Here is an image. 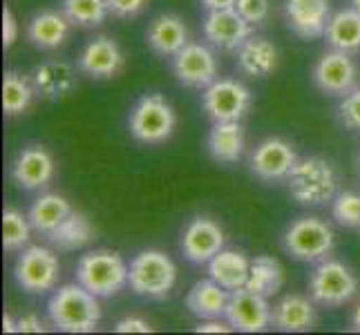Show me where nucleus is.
<instances>
[{"label":"nucleus","instance_id":"1","mask_svg":"<svg viewBox=\"0 0 360 335\" xmlns=\"http://www.w3.org/2000/svg\"><path fill=\"white\" fill-rule=\"evenodd\" d=\"M101 297H96L79 282L65 284L47 300V320L63 333H92L101 324Z\"/></svg>","mask_w":360,"mask_h":335},{"label":"nucleus","instance_id":"2","mask_svg":"<svg viewBox=\"0 0 360 335\" xmlns=\"http://www.w3.org/2000/svg\"><path fill=\"white\" fill-rule=\"evenodd\" d=\"M287 185L293 199L307 208H320L336 199L338 195V175L333 166L322 157H302L297 159Z\"/></svg>","mask_w":360,"mask_h":335},{"label":"nucleus","instance_id":"3","mask_svg":"<svg viewBox=\"0 0 360 335\" xmlns=\"http://www.w3.org/2000/svg\"><path fill=\"white\" fill-rule=\"evenodd\" d=\"M177 284V266L164 251L148 248L130 259L128 287L146 300H166Z\"/></svg>","mask_w":360,"mask_h":335},{"label":"nucleus","instance_id":"4","mask_svg":"<svg viewBox=\"0 0 360 335\" xmlns=\"http://www.w3.org/2000/svg\"><path fill=\"white\" fill-rule=\"evenodd\" d=\"M130 264L115 251H90L77 262V282L101 300L119 295L128 287Z\"/></svg>","mask_w":360,"mask_h":335},{"label":"nucleus","instance_id":"5","mask_svg":"<svg viewBox=\"0 0 360 335\" xmlns=\"http://www.w3.org/2000/svg\"><path fill=\"white\" fill-rule=\"evenodd\" d=\"M177 128V114L164 96L153 92L143 94L130 110L128 130L134 141L143 145L166 143Z\"/></svg>","mask_w":360,"mask_h":335},{"label":"nucleus","instance_id":"6","mask_svg":"<svg viewBox=\"0 0 360 335\" xmlns=\"http://www.w3.org/2000/svg\"><path fill=\"white\" fill-rule=\"evenodd\" d=\"M282 246L297 262L318 264L331 255L336 235L327 221L318 217H297L284 230Z\"/></svg>","mask_w":360,"mask_h":335},{"label":"nucleus","instance_id":"7","mask_svg":"<svg viewBox=\"0 0 360 335\" xmlns=\"http://www.w3.org/2000/svg\"><path fill=\"white\" fill-rule=\"evenodd\" d=\"M360 289L358 277L338 259H322L309 275V297L322 308H338L352 302Z\"/></svg>","mask_w":360,"mask_h":335},{"label":"nucleus","instance_id":"8","mask_svg":"<svg viewBox=\"0 0 360 335\" xmlns=\"http://www.w3.org/2000/svg\"><path fill=\"white\" fill-rule=\"evenodd\" d=\"M60 277V262L52 246L22 248L14 264V280L30 295H43L56 289Z\"/></svg>","mask_w":360,"mask_h":335},{"label":"nucleus","instance_id":"9","mask_svg":"<svg viewBox=\"0 0 360 335\" xmlns=\"http://www.w3.org/2000/svg\"><path fill=\"white\" fill-rule=\"evenodd\" d=\"M253 103V94L235 79H217L202 94V110L210 121H242Z\"/></svg>","mask_w":360,"mask_h":335},{"label":"nucleus","instance_id":"10","mask_svg":"<svg viewBox=\"0 0 360 335\" xmlns=\"http://www.w3.org/2000/svg\"><path fill=\"white\" fill-rule=\"evenodd\" d=\"M170 67L179 85L191 90H206L219 79V63L210 45L188 43L177 56L170 58Z\"/></svg>","mask_w":360,"mask_h":335},{"label":"nucleus","instance_id":"11","mask_svg":"<svg viewBox=\"0 0 360 335\" xmlns=\"http://www.w3.org/2000/svg\"><path fill=\"white\" fill-rule=\"evenodd\" d=\"M354 54L329 49L322 54L311 70V81L316 88L327 96H347L354 88H358V65L352 58Z\"/></svg>","mask_w":360,"mask_h":335},{"label":"nucleus","instance_id":"12","mask_svg":"<svg viewBox=\"0 0 360 335\" xmlns=\"http://www.w3.org/2000/svg\"><path fill=\"white\" fill-rule=\"evenodd\" d=\"M297 164V155L289 141L280 139V136H269V139L259 141L251 152V172L264 183H278L287 181L293 166Z\"/></svg>","mask_w":360,"mask_h":335},{"label":"nucleus","instance_id":"13","mask_svg":"<svg viewBox=\"0 0 360 335\" xmlns=\"http://www.w3.org/2000/svg\"><path fill=\"white\" fill-rule=\"evenodd\" d=\"M233 331L240 333H262L271 329L273 306L269 304V297L248 291L246 287L235 289L229 295L226 315Z\"/></svg>","mask_w":360,"mask_h":335},{"label":"nucleus","instance_id":"14","mask_svg":"<svg viewBox=\"0 0 360 335\" xmlns=\"http://www.w3.org/2000/svg\"><path fill=\"white\" fill-rule=\"evenodd\" d=\"M251 36H253V25L235 7L206 11L204 39L217 52H238Z\"/></svg>","mask_w":360,"mask_h":335},{"label":"nucleus","instance_id":"15","mask_svg":"<svg viewBox=\"0 0 360 335\" xmlns=\"http://www.w3.org/2000/svg\"><path fill=\"white\" fill-rule=\"evenodd\" d=\"M11 181H14L20 190H43L52 183L56 175V164L54 157L49 155L47 147L43 145H27L16 155L11 161Z\"/></svg>","mask_w":360,"mask_h":335},{"label":"nucleus","instance_id":"16","mask_svg":"<svg viewBox=\"0 0 360 335\" xmlns=\"http://www.w3.org/2000/svg\"><path fill=\"white\" fill-rule=\"evenodd\" d=\"M226 244L224 230L210 217H195L188 226L184 228L179 248L181 255L188 259L191 264H208Z\"/></svg>","mask_w":360,"mask_h":335},{"label":"nucleus","instance_id":"17","mask_svg":"<svg viewBox=\"0 0 360 335\" xmlns=\"http://www.w3.org/2000/svg\"><path fill=\"white\" fill-rule=\"evenodd\" d=\"M331 16L329 0H284L287 27L304 41L322 39Z\"/></svg>","mask_w":360,"mask_h":335},{"label":"nucleus","instance_id":"18","mask_svg":"<svg viewBox=\"0 0 360 335\" xmlns=\"http://www.w3.org/2000/svg\"><path fill=\"white\" fill-rule=\"evenodd\" d=\"M123 58L121 47L115 39L110 36H96L81 49L77 58V67L90 79H112L123 70Z\"/></svg>","mask_w":360,"mask_h":335},{"label":"nucleus","instance_id":"19","mask_svg":"<svg viewBox=\"0 0 360 335\" xmlns=\"http://www.w3.org/2000/svg\"><path fill=\"white\" fill-rule=\"evenodd\" d=\"M146 43L157 56L172 58L191 43L188 27H186L184 18L177 14H159L148 22Z\"/></svg>","mask_w":360,"mask_h":335},{"label":"nucleus","instance_id":"20","mask_svg":"<svg viewBox=\"0 0 360 335\" xmlns=\"http://www.w3.org/2000/svg\"><path fill=\"white\" fill-rule=\"evenodd\" d=\"M316 302L311 297L289 293L273 306V317L271 327L280 333H304L311 331L316 324Z\"/></svg>","mask_w":360,"mask_h":335},{"label":"nucleus","instance_id":"21","mask_svg":"<svg viewBox=\"0 0 360 335\" xmlns=\"http://www.w3.org/2000/svg\"><path fill=\"white\" fill-rule=\"evenodd\" d=\"M32 81L39 96L47 98V101H60L77 90V72L70 63L58 58H49L45 63L36 65L32 72Z\"/></svg>","mask_w":360,"mask_h":335},{"label":"nucleus","instance_id":"22","mask_svg":"<svg viewBox=\"0 0 360 335\" xmlns=\"http://www.w3.org/2000/svg\"><path fill=\"white\" fill-rule=\"evenodd\" d=\"M72 27L74 25L68 20L63 11L45 9L30 18L25 34H27V41L36 49H41V52H52V49H58L65 45Z\"/></svg>","mask_w":360,"mask_h":335},{"label":"nucleus","instance_id":"23","mask_svg":"<svg viewBox=\"0 0 360 335\" xmlns=\"http://www.w3.org/2000/svg\"><path fill=\"white\" fill-rule=\"evenodd\" d=\"M238 70L248 79H266L278 70L280 63V52L264 36H251L238 52Z\"/></svg>","mask_w":360,"mask_h":335},{"label":"nucleus","instance_id":"24","mask_svg":"<svg viewBox=\"0 0 360 335\" xmlns=\"http://www.w3.org/2000/svg\"><path fill=\"white\" fill-rule=\"evenodd\" d=\"M244 128L240 121H215L213 128L208 130L206 136V147L208 155L213 157L217 164H238L244 157Z\"/></svg>","mask_w":360,"mask_h":335},{"label":"nucleus","instance_id":"25","mask_svg":"<svg viewBox=\"0 0 360 335\" xmlns=\"http://www.w3.org/2000/svg\"><path fill=\"white\" fill-rule=\"evenodd\" d=\"M229 295L221 284H217L213 277L195 282L188 295H186V308L195 315L197 320H215V317H224L226 315V306H229Z\"/></svg>","mask_w":360,"mask_h":335},{"label":"nucleus","instance_id":"26","mask_svg":"<svg viewBox=\"0 0 360 335\" xmlns=\"http://www.w3.org/2000/svg\"><path fill=\"white\" fill-rule=\"evenodd\" d=\"M206 266H208V277H213L226 291H235L246 287L251 259L240 251H233V248H221Z\"/></svg>","mask_w":360,"mask_h":335},{"label":"nucleus","instance_id":"27","mask_svg":"<svg viewBox=\"0 0 360 335\" xmlns=\"http://www.w3.org/2000/svg\"><path fill=\"white\" fill-rule=\"evenodd\" d=\"M322 39H325L329 49L358 54L360 52V11H356L354 7L336 11V14L331 16Z\"/></svg>","mask_w":360,"mask_h":335},{"label":"nucleus","instance_id":"28","mask_svg":"<svg viewBox=\"0 0 360 335\" xmlns=\"http://www.w3.org/2000/svg\"><path fill=\"white\" fill-rule=\"evenodd\" d=\"M45 239L54 251H60V253L81 251V248H85L94 239V226L85 215L72 210V215L63 223H58Z\"/></svg>","mask_w":360,"mask_h":335},{"label":"nucleus","instance_id":"29","mask_svg":"<svg viewBox=\"0 0 360 335\" xmlns=\"http://www.w3.org/2000/svg\"><path fill=\"white\" fill-rule=\"evenodd\" d=\"M72 215V206L65 199L63 195H56V192H45L36 199L30 210H27V217L32 221V228L36 232H41L43 237H47L58 223H63L68 217Z\"/></svg>","mask_w":360,"mask_h":335},{"label":"nucleus","instance_id":"30","mask_svg":"<svg viewBox=\"0 0 360 335\" xmlns=\"http://www.w3.org/2000/svg\"><path fill=\"white\" fill-rule=\"evenodd\" d=\"M284 287V268L276 257L257 255L251 259V270H248L246 289L257 295L273 297Z\"/></svg>","mask_w":360,"mask_h":335},{"label":"nucleus","instance_id":"31","mask_svg":"<svg viewBox=\"0 0 360 335\" xmlns=\"http://www.w3.org/2000/svg\"><path fill=\"white\" fill-rule=\"evenodd\" d=\"M39 94L34 88L32 77H25L20 72L9 70L3 79V112L5 117H20L25 114L32 103L34 96Z\"/></svg>","mask_w":360,"mask_h":335},{"label":"nucleus","instance_id":"32","mask_svg":"<svg viewBox=\"0 0 360 335\" xmlns=\"http://www.w3.org/2000/svg\"><path fill=\"white\" fill-rule=\"evenodd\" d=\"M60 11L74 27H101L110 16L108 0H60Z\"/></svg>","mask_w":360,"mask_h":335},{"label":"nucleus","instance_id":"33","mask_svg":"<svg viewBox=\"0 0 360 335\" xmlns=\"http://www.w3.org/2000/svg\"><path fill=\"white\" fill-rule=\"evenodd\" d=\"M32 221L18 208H5L3 213V248L7 253H20L30 246Z\"/></svg>","mask_w":360,"mask_h":335},{"label":"nucleus","instance_id":"34","mask_svg":"<svg viewBox=\"0 0 360 335\" xmlns=\"http://www.w3.org/2000/svg\"><path fill=\"white\" fill-rule=\"evenodd\" d=\"M331 215L342 228L360 230V195L358 192H338L331 202Z\"/></svg>","mask_w":360,"mask_h":335},{"label":"nucleus","instance_id":"35","mask_svg":"<svg viewBox=\"0 0 360 335\" xmlns=\"http://www.w3.org/2000/svg\"><path fill=\"white\" fill-rule=\"evenodd\" d=\"M338 119L347 130L360 132V85L354 88L338 105Z\"/></svg>","mask_w":360,"mask_h":335},{"label":"nucleus","instance_id":"36","mask_svg":"<svg viewBox=\"0 0 360 335\" xmlns=\"http://www.w3.org/2000/svg\"><path fill=\"white\" fill-rule=\"evenodd\" d=\"M235 9H238L240 14L253 25V27H257V25H264L269 20L271 0H238Z\"/></svg>","mask_w":360,"mask_h":335},{"label":"nucleus","instance_id":"37","mask_svg":"<svg viewBox=\"0 0 360 335\" xmlns=\"http://www.w3.org/2000/svg\"><path fill=\"white\" fill-rule=\"evenodd\" d=\"M148 0H108L110 16L115 18H136L146 9Z\"/></svg>","mask_w":360,"mask_h":335},{"label":"nucleus","instance_id":"38","mask_svg":"<svg viewBox=\"0 0 360 335\" xmlns=\"http://www.w3.org/2000/svg\"><path fill=\"white\" fill-rule=\"evenodd\" d=\"M18 41V20L7 5L3 7V47L9 49Z\"/></svg>","mask_w":360,"mask_h":335},{"label":"nucleus","instance_id":"39","mask_svg":"<svg viewBox=\"0 0 360 335\" xmlns=\"http://www.w3.org/2000/svg\"><path fill=\"white\" fill-rule=\"evenodd\" d=\"M117 333H150L153 327L150 322L143 320V317H136V315H128V317H121L117 324H115Z\"/></svg>","mask_w":360,"mask_h":335},{"label":"nucleus","instance_id":"40","mask_svg":"<svg viewBox=\"0 0 360 335\" xmlns=\"http://www.w3.org/2000/svg\"><path fill=\"white\" fill-rule=\"evenodd\" d=\"M18 322V333H45V322L36 313H22L16 317Z\"/></svg>","mask_w":360,"mask_h":335},{"label":"nucleus","instance_id":"41","mask_svg":"<svg viewBox=\"0 0 360 335\" xmlns=\"http://www.w3.org/2000/svg\"><path fill=\"white\" fill-rule=\"evenodd\" d=\"M197 333H231L233 327L229 324L226 317H215V320H200V324L195 327Z\"/></svg>","mask_w":360,"mask_h":335},{"label":"nucleus","instance_id":"42","mask_svg":"<svg viewBox=\"0 0 360 335\" xmlns=\"http://www.w3.org/2000/svg\"><path fill=\"white\" fill-rule=\"evenodd\" d=\"M206 11H219V9H233L238 0H200Z\"/></svg>","mask_w":360,"mask_h":335},{"label":"nucleus","instance_id":"43","mask_svg":"<svg viewBox=\"0 0 360 335\" xmlns=\"http://www.w3.org/2000/svg\"><path fill=\"white\" fill-rule=\"evenodd\" d=\"M3 331L5 333H18V322L11 313H5L3 315Z\"/></svg>","mask_w":360,"mask_h":335},{"label":"nucleus","instance_id":"44","mask_svg":"<svg viewBox=\"0 0 360 335\" xmlns=\"http://www.w3.org/2000/svg\"><path fill=\"white\" fill-rule=\"evenodd\" d=\"M352 331L360 333V302L356 304L354 313H352Z\"/></svg>","mask_w":360,"mask_h":335},{"label":"nucleus","instance_id":"45","mask_svg":"<svg viewBox=\"0 0 360 335\" xmlns=\"http://www.w3.org/2000/svg\"><path fill=\"white\" fill-rule=\"evenodd\" d=\"M352 7H354L356 11H360V0H352Z\"/></svg>","mask_w":360,"mask_h":335},{"label":"nucleus","instance_id":"46","mask_svg":"<svg viewBox=\"0 0 360 335\" xmlns=\"http://www.w3.org/2000/svg\"><path fill=\"white\" fill-rule=\"evenodd\" d=\"M358 170H360V155H358Z\"/></svg>","mask_w":360,"mask_h":335}]
</instances>
